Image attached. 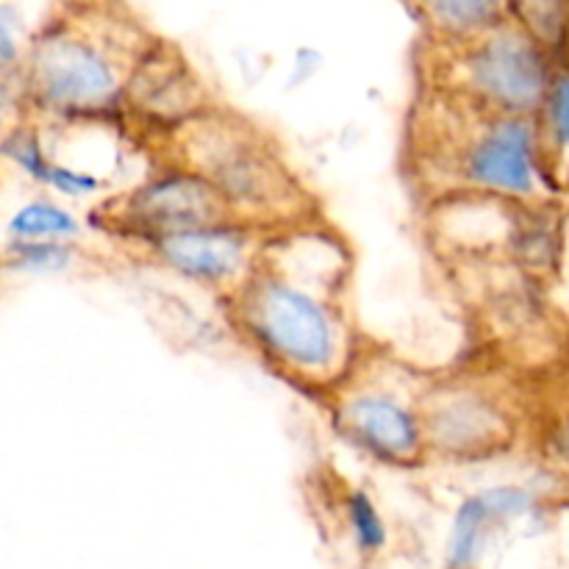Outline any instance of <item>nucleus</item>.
Here are the masks:
<instances>
[{"label": "nucleus", "mask_w": 569, "mask_h": 569, "mask_svg": "<svg viewBox=\"0 0 569 569\" xmlns=\"http://www.w3.org/2000/svg\"><path fill=\"white\" fill-rule=\"evenodd\" d=\"M33 94L48 109L89 114L117 98V72L94 44L67 33H53L37 44L28 72Z\"/></svg>", "instance_id": "f03ea898"}, {"label": "nucleus", "mask_w": 569, "mask_h": 569, "mask_svg": "<svg viewBox=\"0 0 569 569\" xmlns=\"http://www.w3.org/2000/svg\"><path fill=\"white\" fill-rule=\"evenodd\" d=\"M6 153H9L11 159H14L17 164L28 172V176L37 178V181L50 183V178H53L56 164L53 161H48V156L42 153V148H39L37 139L28 137V133L17 131L14 137L6 139Z\"/></svg>", "instance_id": "2eb2a0df"}, {"label": "nucleus", "mask_w": 569, "mask_h": 569, "mask_svg": "<svg viewBox=\"0 0 569 569\" xmlns=\"http://www.w3.org/2000/svg\"><path fill=\"white\" fill-rule=\"evenodd\" d=\"M200 176L209 178L228 203L264 206L287 192V178L276 161L231 128H211L198 137Z\"/></svg>", "instance_id": "20e7f679"}, {"label": "nucleus", "mask_w": 569, "mask_h": 569, "mask_svg": "<svg viewBox=\"0 0 569 569\" xmlns=\"http://www.w3.org/2000/svg\"><path fill=\"white\" fill-rule=\"evenodd\" d=\"M78 226L72 220V214H67L64 209L53 203H28L26 209L17 211V217L11 220V233L22 239H39V237H76Z\"/></svg>", "instance_id": "4468645a"}, {"label": "nucleus", "mask_w": 569, "mask_h": 569, "mask_svg": "<svg viewBox=\"0 0 569 569\" xmlns=\"http://www.w3.org/2000/svg\"><path fill=\"white\" fill-rule=\"evenodd\" d=\"M228 200L200 172H170L131 194L126 217L148 237L226 220Z\"/></svg>", "instance_id": "39448f33"}, {"label": "nucleus", "mask_w": 569, "mask_h": 569, "mask_svg": "<svg viewBox=\"0 0 569 569\" xmlns=\"http://www.w3.org/2000/svg\"><path fill=\"white\" fill-rule=\"evenodd\" d=\"M472 92L506 114H526L545 106L550 92L548 59L531 33L506 31L478 44L467 59Z\"/></svg>", "instance_id": "7ed1b4c3"}, {"label": "nucleus", "mask_w": 569, "mask_h": 569, "mask_svg": "<svg viewBox=\"0 0 569 569\" xmlns=\"http://www.w3.org/2000/svg\"><path fill=\"white\" fill-rule=\"evenodd\" d=\"M345 433L359 448L387 461H406L422 445V426L406 406L387 395H361L339 411Z\"/></svg>", "instance_id": "1a4fd4ad"}, {"label": "nucleus", "mask_w": 569, "mask_h": 569, "mask_svg": "<svg viewBox=\"0 0 569 569\" xmlns=\"http://www.w3.org/2000/svg\"><path fill=\"white\" fill-rule=\"evenodd\" d=\"M17 259H20L22 267H31V270H53V267H64L70 253L67 248L56 242H22L17 248Z\"/></svg>", "instance_id": "a211bd4d"}, {"label": "nucleus", "mask_w": 569, "mask_h": 569, "mask_svg": "<svg viewBox=\"0 0 569 569\" xmlns=\"http://www.w3.org/2000/svg\"><path fill=\"white\" fill-rule=\"evenodd\" d=\"M428 14L456 33L478 31L498 20L500 0H422Z\"/></svg>", "instance_id": "f8f14e48"}, {"label": "nucleus", "mask_w": 569, "mask_h": 569, "mask_svg": "<svg viewBox=\"0 0 569 569\" xmlns=\"http://www.w3.org/2000/svg\"><path fill=\"white\" fill-rule=\"evenodd\" d=\"M550 448H553L561 459L569 461V417L565 422H559V426H556L553 437H550Z\"/></svg>", "instance_id": "6ab92c4d"}, {"label": "nucleus", "mask_w": 569, "mask_h": 569, "mask_svg": "<svg viewBox=\"0 0 569 569\" xmlns=\"http://www.w3.org/2000/svg\"><path fill=\"white\" fill-rule=\"evenodd\" d=\"M465 176L495 194H531L537 189L531 126L520 114H509L483 128L465 159Z\"/></svg>", "instance_id": "423d86ee"}, {"label": "nucleus", "mask_w": 569, "mask_h": 569, "mask_svg": "<svg viewBox=\"0 0 569 569\" xmlns=\"http://www.w3.org/2000/svg\"><path fill=\"white\" fill-rule=\"evenodd\" d=\"M517 11L539 44L559 48L567 42L569 0H517Z\"/></svg>", "instance_id": "ddd939ff"}, {"label": "nucleus", "mask_w": 569, "mask_h": 569, "mask_svg": "<svg viewBox=\"0 0 569 569\" xmlns=\"http://www.w3.org/2000/svg\"><path fill=\"white\" fill-rule=\"evenodd\" d=\"M428 437L439 450L456 456L489 453L509 439V420L478 392H453L428 411Z\"/></svg>", "instance_id": "6e6552de"}, {"label": "nucleus", "mask_w": 569, "mask_h": 569, "mask_svg": "<svg viewBox=\"0 0 569 569\" xmlns=\"http://www.w3.org/2000/svg\"><path fill=\"white\" fill-rule=\"evenodd\" d=\"M150 239L164 264L198 281H226L239 272L248 253V233L226 222L181 228Z\"/></svg>", "instance_id": "0eeeda50"}, {"label": "nucleus", "mask_w": 569, "mask_h": 569, "mask_svg": "<svg viewBox=\"0 0 569 569\" xmlns=\"http://www.w3.org/2000/svg\"><path fill=\"white\" fill-rule=\"evenodd\" d=\"M526 503L528 498L520 492V489H495V492L478 495V498L467 500L459 520H456L453 565L456 567L470 565L472 556H476L478 542H481V533L483 528H487V522L498 520V517L517 515V511L526 509Z\"/></svg>", "instance_id": "9b49d317"}, {"label": "nucleus", "mask_w": 569, "mask_h": 569, "mask_svg": "<svg viewBox=\"0 0 569 569\" xmlns=\"http://www.w3.org/2000/svg\"><path fill=\"white\" fill-rule=\"evenodd\" d=\"M244 322L250 333L298 370H328L339 348L331 309L309 289L276 272H261L244 292Z\"/></svg>", "instance_id": "f257e3e1"}, {"label": "nucleus", "mask_w": 569, "mask_h": 569, "mask_svg": "<svg viewBox=\"0 0 569 569\" xmlns=\"http://www.w3.org/2000/svg\"><path fill=\"white\" fill-rule=\"evenodd\" d=\"M131 103L159 122H181L200 109V87L176 59H148L131 78Z\"/></svg>", "instance_id": "9d476101"}, {"label": "nucleus", "mask_w": 569, "mask_h": 569, "mask_svg": "<svg viewBox=\"0 0 569 569\" xmlns=\"http://www.w3.org/2000/svg\"><path fill=\"white\" fill-rule=\"evenodd\" d=\"M545 109H548V126L553 131L556 142L569 148V70L553 76Z\"/></svg>", "instance_id": "dca6fc26"}, {"label": "nucleus", "mask_w": 569, "mask_h": 569, "mask_svg": "<svg viewBox=\"0 0 569 569\" xmlns=\"http://www.w3.org/2000/svg\"><path fill=\"white\" fill-rule=\"evenodd\" d=\"M350 522L365 548H381L383 545V522L378 517L376 506L365 492H356L350 498Z\"/></svg>", "instance_id": "f3484780"}]
</instances>
